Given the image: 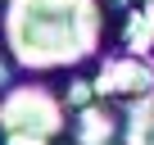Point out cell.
I'll return each instance as SVG.
<instances>
[{"instance_id": "7a4b0ae2", "label": "cell", "mask_w": 154, "mask_h": 145, "mask_svg": "<svg viewBox=\"0 0 154 145\" xmlns=\"http://www.w3.org/2000/svg\"><path fill=\"white\" fill-rule=\"evenodd\" d=\"M68 104L45 82H18L0 95V140L5 145H59L68 131Z\"/></svg>"}, {"instance_id": "8992f818", "label": "cell", "mask_w": 154, "mask_h": 145, "mask_svg": "<svg viewBox=\"0 0 154 145\" xmlns=\"http://www.w3.org/2000/svg\"><path fill=\"white\" fill-rule=\"evenodd\" d=\"M145 5H154V0H145Z\"/></svg>"}, {"instance_id": "5b68a950", "label": "cell", "mask_w": 154, "mask_h": 145, "mask_svg": "<svg viewBox=\"0 0 154 145\" xmlns=\"http://www.w3.org/2000/svg\"><path fill=\"white\" fill-rule=\"evenodd\" d=\"M145 50H149V54H154V36H149V45H145Z\"/></svg>"}, {"instance_id": "52a82bcc", "label": "cell", "mask_w": 154, "mask_h": 145, "mask_svg": "<svg viewBox=\"0 0 154 145\" xmlns=\"http://www.w3.org/2000/svg\"><path fill=\"white\" fill-rule=\"evenodd\" d=\"M0 145H5V140H0Z\"/></svg>"}, {"instance_id": "6da1fadb", "label": "cell", "mask_w": 154, "mask_h": 145, "mask_svg": "<svg viewBox=\"0 0 154 145\" xmlns=\"http://www.w3.org/2000/svg\"><path fill=\"white\" fill-rule=\"evenodd\" d=\"M131 0H0V45L23 72H82L122 45Z\"/></svg>"}, {"instance_id": "277c9868", "label": "cell", "mask_w": 154, "mask_h": 145, "mask_svg": "<svg viewBox=\"0 0 154 145\" xmlns=\"http://www.w3.org/2000/svg\"><path fill=\"white\" fill-rule=\"evenodd\" d=\"M72 145H122V113H118V100H86V104H77L72 122Z\"/></svg>"}, {"instance_id": "3957f363", "label": "cell", "mask_w": 154, "mask_h": 145, "mask_svg": "<svg viewBox=\"0 0 154 145\" xmlns=\"http://www.w3.org/2000/svg\"><path fill=\"white\" fill-rule=\"evenodd\" d=\"M91 82H95V95L122 104V100H140V95L154 91V68L145 59L127 54V50H113V54L100 59V68H95Z\"/></svg>"}]
</instances>
